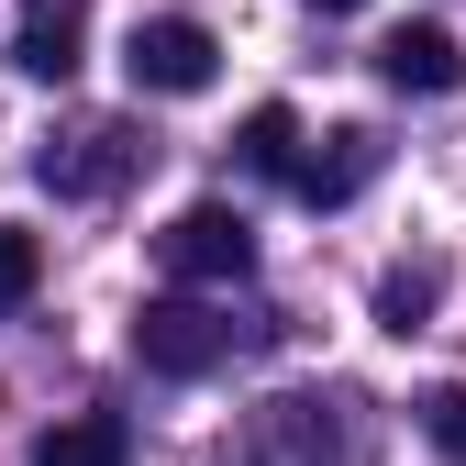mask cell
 Listing matches in <instances>:
<instances>
[{"mask_svg":"<svg viewBox=\"0 0 466 466\" xmlns=\"http://www.w3.org/2000/svg\"><path fill=\"white\" fill-rule=\"evenodd\" d=\"M156 256H167V278H189V289H233L256 267V222L233 211V200H189L178 222L156 233Z\"/></svg>","mask_w":466,"mask_h":466,"instance_id":"2","label":"cell"},{"mask_svg":"<svg viewBox=\"0 0 466 466\" xmlns=\"http://www.w3.org/2000/svg\"><path fill=\"white\" fill-rule=\"evenodd\" d=\"M34 278H45V245H34V233H12V222H0V322H12V311L34 300Z\"/></svg>","mask_w":466,"mask_h":466,"instance_id":"11","label":"cell"},{"mask_svg":"<svg viewBox=\"0 0 466 466\" xmlns=\"http://www.w3.org/2000/svg\"><path fill=\"white\" fill-rule=\"evenodd\" d=\"M444 311V267L433 256H400L389 278H378V333H422Z\"/></svg>","mask_w":466,"mask_h":466,"instance_id":"8","label":"cell"},{"mask_svg":"<svg viewBox=\"0 0 466 466\" xmlns=\"http://www.w3.org/2000/svg\"><path fill=\"white\" fill-rule=\"evenodd\" d=\"M422 433H433V455H455V466H466V378L422 389Z\"/></svg>","mask_w":466,"mask_h":466,"instance_id":"12","label":"cell"},{"mask_svg":"<svg viewBox=\"0 0 466 466\" xmlns=\"http://www.w3.org/2000/svg\"><path fill=\"white\" fill-rule=\"evenodd\" d=\"M123 78H134V100H200V89L222 78V45H211V23H189V12H156V23H134V45H123Z\"/></svg>","mask_w":466,"mask_h":466,"instance_id":"1","label":"cell"},{"mask_svg":"<svg viewBox=\"0 0 466 466\" xmlns=\"http://www.w3.org/2000/svg\"><path fill=\"white\" fill-rule=\"evenodd\" d=\"M145 167V134L134 123H78L67 145H45V189L56 200H100V189H123Z\"/></svg>","mask_w":466,"mask_h":466,"instance_id":"4","label":"cell"},{"mask_svg":"<svg viewBox=\"0 0 466 466\" xmlns=\"http://www.w3.org/2000/svg\"><path fill=\"white\" fill-rule=\"evenodd\" d=\"M322 12H367V0H322Z\"/></svg>","mask_w":466,"mask_h":466,"instance_id":"13","label":"cell"},{"mask_svg":"<svg viewBox=\"0 0 466 466\" xmlns=\"http://www.w3.org/2000/svg\"><path fill=\"white\" fill-rule=\"evenodd\" d=\"M289 156H300V111H289V100H256L245 134H233V167H245V178H289Z\"/></svg>","mask_w":466,"mask_h":466,"instance_id":"10","label":"cell"},{"mask_svg":"<svg viewBox=\"0 0 466 466\" xmlns=\"http://www.w3.org/2000/svg\"><path fill=\"white\" fill-rule=\"evenodd\" d=\"M134 356H145L156 378H211V367L233 356V322L178 289V300H145V311H134Z\"/></svg>","mask_w":466,"mask_h":466,"instance_id":"3","label":"cell"},{"mask_svg":"<svg viewBox=\"0 0 466 466\" xmlns=\"http://www.w3.org/2000/svg\"><path fill=\"white\" fill-rule=\"evenodd\" d=\"M78 45H89V0H23V23H12V67L23 78L67 89L78 78Z\"/></svg>","mask_w":466,"mask_h":466,"instance_id":"6","label":"cell"},{"mask_svg":"<svg viewBox=\"0 0 466 466\" xmlns=\"http://www.w3.org/2000/svg\"><path fill=\"white\" fill-rule=\"evenodd\" d=\"M123 455H134L123 411H78V422H56V433L34 444V466H123Z\"/></svg>","mask_w":466,"mask_h":466,"instance_id":"9","label":"cell"},{"mask_svg":"<svg viewBox=\"0 0 466 466\" xmlns=\"http://www.w3.org/2000/svg\"><path fill=\"white\" fill-rule=\"evenodd\" d=\"M378 78H389V89H411V100H444V89H466V45H455L444 23H389Z\"/></svg>","mask_w":466,"mask_h":466,"instance_id":"7","label":"cell"},{"mask_svg":"<svg viewBox=\"0 0 466 466\" xmlns=\"http://www.w3.org/2000/svg\"><path fill=\"white\" fill-rule=\"evenodd\" d=\"M367 178H378V134H367V123H333L322 145L300 134V156H289V189H300L311 211H344Z\"/></svg>","mask_w":466,"mask_h":466,"instance_id":"5","label":"cell"}]
</instances>
